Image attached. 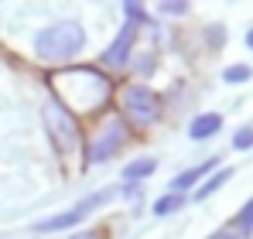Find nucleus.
<instances>
[{
	"instance_id": "7ed1b4c3",
	"label": "nucleus",
	"mask_w": 253,
	"mask_h": 239,
	"mask_svg": "<svg viewBox=\"0 0 253 239\" xmlns=\"http://www.w3.org/2000/svg\"><path fill=\"white\" fill-rule=\"evenodd\" d=\"M44 120H48V130L55 133V144H58V151H72L76 147V137H79V130H76V123L72 117L58 106V103H48V110H44Z\"/></svg>"
},
{
	"instance_id": "4468645a",
	"label": "nucleus",
	"mask_w": 253,
	"mask_h": 239,
	"mask_svg": "<svg viewBox=\"0 0 253 239\" xmlns=\"http://www.w3.org/2000/svg\"><path fill=\"white\" fill-rule=\"evenodd\" d=\"M236 222H240V229H247V233L253 229V199L247 201V205H243V212L236 215Z\"/></svg>"
},
{
	"instance_id": "0eeeda50",
	"label": "nucleus",
	"mask_w": 253,
	"mask_h": 239,
	"mask_svg": "<svg viewBox=\"0 0 253 239\" xmlns=\"http://www.w3.org/2000/svg\"><path fill=\"white\" fill-rule=\"evenodd\" d=\"M215 164H219V160L212 158V160H206V164H199V167H188V171H181V174L174 178V185H171V188H174V192L181 195L185 188H192V185H199V181H202V178H206L209 171H215Z\"/></svg>"
},
{
	"instance_id": "9b49d317",
	"label": "nucleus",
	"mask_w": 253,
	"mask_h": 239,
	"mask_svg": "<svg viewBox=\"0 0 253 239\" xmlns=\"http://www.w3.org/2000/svg\"><path fill=\"white\" fill-rule=\"evenodd\" d=\"M185 205V199L178 195V192H171V195H161V199L154 201V215H168V212H178Z\"/></svg>"
},
{
	"instance_id": "f03ea898",
	"label": "nucleus",
	"mask_w": 253,
	"mask_h": 239,
	"mask_svg": "<svg viewBox=\"0 0 253 239\" xmlns=\"http://www.w3.org/2000/svg\"><path fill=\"white\" fill-rule=\"evenodd\" d=\"M124 110H126V117L133 120V123L147 126V123H154V120H158L161 103H158L154 89H147V85H130V89L124 92Z\"/></svg>"
},
{
	"instance_id": "9d476101",
	"label": "nucleus",
	"mask_w": 253,
	"mask_h": 239,
	"mask_svg": "<svg viewBox=\"0 0 253 239\" xmlns=\"http://www.w3.org/2000/svg\"><path fill=\"white\" fill-rule=\"evenodd\" d=\"M154 167H158V160H151V158H144V160H133V164H130V167L124 171V178H126V181L147 178V174H154Z\"/></svg>"
},
{
	"instance_id": "423d86ee",
	"label": "nucleus",
	"mask_w": 253,
	"mask_h": 239,
	"mask_svg": "<svg viewBox=\"0 0 253 239\" xmlns=\"http://www.w3.org/2000/svg\"><path fill=\"white\" fill-rule=\"evenodd\" d=\"M219 126H222V117L219 113H202V117L192 120L188 133H192V140H209V137L219 133Z\"/></svg>"
},
{
	"instance_id": "ddd939ff",
	"label": "nucleus",
	"mask_w": 253,
	"mask_h": 239,
	"mask_svg": "<svg viewBox=\"0 0 253 239\" xmlns=\"http://www.w3.org/2000/svg\"><path fill=\"white\" fill-rule=\"evenodd\" d=\"M233 147H236V151H250V147H253V126H243V130H236V137H233Z\"/></svg>"
},
{
	"instance_id": "20e7f679",
	"label": "nucleus",
	"mask_w": 253,
	"mask_h": 239,
	"mask_svg": "<svg viewBox=\"0 0 253 239\" xmlns=\"http://www.w3.org/2000/svg\"><path fill=\"white\" fill-rule=\"evenodd\" d=\"M124 140H126L124 123H120V120H113V123H106V126H103V133H99V140L92 144V154H89V158H92V160H110L120 147H124Z\"/></svg>"
},
{
	"instance_id": "2eb2a0df",
	"label": "nucleus",
	"mask_w": 253,
	"mask_h": 239,
	"mask_svg": "<svg viewBox=\"0 0 253 239\" xmlns=\"http://www.w3.org/2000/svg\"><path fill=\"white\" fill-rule=\"evenodd\" d=\"M161 10H165V14H185V10H188V3H181V0H165V3H161Z\"/></svg>"
},
{
	"instance_id": "dca6fc26",
	"label": "nucleus",
	"mask_w": 253,
	"mask_h": 239,
	"mask_svg": "<svg viewBox=\"0 0 253 239\" xmlns=\"http://www.w3.org/2000/svg\"><path fill=\"white\" fill-rule=\"evenodd\" d=\"M126 14H130L133 21H147V14H144V7H137L133 0H126Z\"/></svg>"
},
{
	"instance_id": "1a4fd4ad",
	"label": "nucleus",
	"mask_w": 253,
	"mask_h": 239,
	"mask_svg": "<svg viewBox=\"0 0 253 239\" xmlns=\"http://www.w3.org/2000/svg\"><path fill=\"white\" fill-rule=\"evenodd\" d=\"M229 174H233L229 167H222V171H215V174H212V178L206 181V185H199V192H195V199H199V201H202V199H209V195L215 192V188H222V185L229 181Z\"/></svg>"
},
{
	"instance_id": "f257e3e1",
	"label": "nucleus",
	"mask_w": 253,
	"mask_h": 239,
	"mask_svg": "<svg viewBox=\"0 0 253 239\" xmlns=\"http://www.w3.org/2000/svg\"><path fill=\"white\" fill-rule=\"evenodd\" d=\"M85 44V31L76 24V21H62V24H51V28H44L38 41H35V48H38V55L48 58V62H69L72 55H79Z\"/></svg>"
},
{
	"instance_id": "f8f14e48",
	"label": "nucleus",
	"mask_w": 253,
	"mask_h": 239,
	"mask_svg": "<svg viewBox=\"0 0 253 239\" xmlns=\"http://www.w3.org/2000/svg\"><path fill=\"white\" fill-rule=\"evenodd\" d=\"M253 72H250V65H229L226 72H222V79L226 82H247Z\"/></svg>"
},
{
	"instance_id": "6ab92c4d",
	"label": "nucleus",
	"mask_w": 253,
	"mask_h": 239,
	"mask_svg": "<svg viewBox=\"0 0 253 239\" xmlns=\"http://www.w3.org/2000/svg\"><path fill=\"white\" fill-rule=\"evenodd\" d=\"M247 44H250V48H253V28H250V31H247Z\"/></svg>"
},
{
	"instance_id": "a211bd4d",
	"label": "nucleus",
	"mask_w": 253,
	"mask_h": 239,
	"mask_svg": "<svg viewBox=\"0 0 253 239\" xmlns=\"http://www.w3.org/2000/svg\"><path fill=\"white\" fill-rule=\"evenodd\" d=\"M72 239H99V233H79V236H72Z\"/></svg>"
},
{
	"instance_id": "6e6552de",
	"label": "nucleus",
	"mask_w": 253,
	"mask_h": 239,
	"mask_svg": "<svg viewBox=\"0 0 253 239\" xmlns=\"http://www.w3.org/2000/svg\"><path fill=\"white\" fill-rule=\"evenodd\" d=\"M83 215L72 208V212H62V215H51V219H44V222H38V233H55V229H69V226H76Z\"/></svg>"
},
{
	"instance_id": "f3484780",
	"label": "nucleus",
	"mask_w": 253,
	"mask_h": 239,
	"mask_svg": "<svg viewBox=\"0 0 253 239\" xmlns=\"http://www.w3.org/2000/svg\"><path fill=\"white\" fill-rule=\"evenodd\" d=\"M209 239H240V236H233V233H212Z\"/></svg>"
},
{
	"instance_id": "39448f33",
	"label": "nucleus",
	"mask_w": 253,
	"mask_h": 239,
	"mask_svg": "<svg viewBox=\"0 0 253 239\" xmlns=\"http://www.w3.org/2000/svg\"><path fill=\"white\" fill-rule=\"evenodd\" d=\"M133 38H137V24H133V21H126L124 28H120V35H117V41L106 48L103 62H106V65H113V69H120V65L126 62V55H130V48H133Z\"/></svg>"
}]
</instances>
